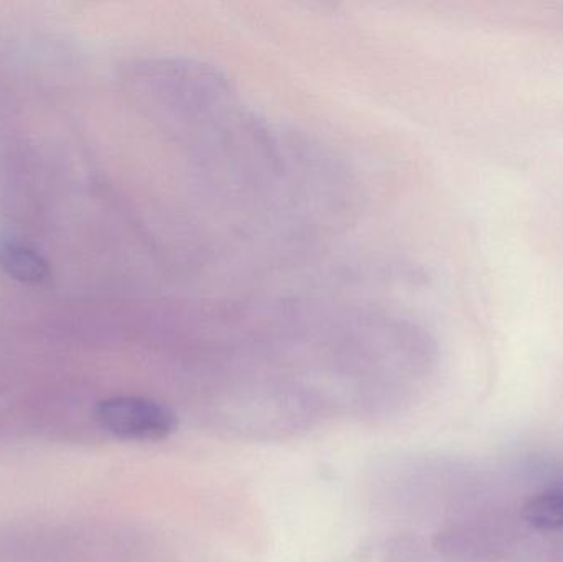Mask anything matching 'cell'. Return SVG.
<instances>
[{
	"instance_id": "obj_2",
	"label": "cell",
	"mask_w": 563,
	"mask_h": 562,
	"mask_svg": "<svg viewBox=\"0 0 563 562\" xmlns=\"http://www.w3.org/2000/svg\"><path fill=\"white\" fill-rule=\"evenodd\" d=\"M0 269L25 284H40L49 276L48 264L38 253L13 241H0Z\"/></svg>"
},
{
	"instance_id": "obj_1",
	"label": "cell",
	"mask_w": 563,
	"mask_h": 562,
	"mask_svg": "<svg viewBox=\"0 0 563 562\" xmlns=\"http://www.w3.org/2000/svg\"><path fill=\"white\" fill-rule=\"evenodd\" d=\"M95 418L102 431L119 441L158 442L177 429V416L168 406L137 395L101 399Z\"/></svg>"
},
{
	"instance_id": "obj_3",
	"label": "cell",
	"mask_w": 563,
	"mask_h": 562,
	"mask_svg": "<svg viewBox=\"0 0 563 562\" xmlns=\"http://www.w3.org/2000/svg\"><path fill=\"white\" fill-rule=\"evenodd\" d=\"M522 518L539 531H558L563 528V485L545 488L529 498L522 507Z\"/></svg>"
}]
</instances>
